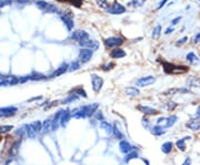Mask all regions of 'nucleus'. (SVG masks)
I'll return each mask as SVG.
<instances>
[{
    "instance_id": "f257e3e1",
    "label": "nucleus",
    "mask_w": 200,
    "mask_h": 165,
    "mask_svg": "<svg viewBox=\"0 0 200 165\" xmlns=\"http://www.w3.org/2000/svg\"><path fill=\"white\" fill-rule=\"evenodd\" d=\"M163 70L168 74H177V73H186L188 71V68L185 65H175V64L162 62Z\"/></svg>"
},
{
    "instance_id": "f03ea898",
    "label": "nucleus",
    "mask_w": 200,
    "mask_h": 165,
    "mask_svg": "<svg viewBox=\"0 0 200 165\" xmlns=\"http://www.w3.org/2000/svg\"><path fill=\"white\" fill-rule=\"evenodd\" d=\"M36 6L45 13H55L58 11V8L55 5L47 2L45 0H37L36 1Z\"/></svg>"
},
{
    "instance_id": "7ed1b4c3",
    "label": "nucleus",
    "mask_w": 200,
    "mask_h": 165,
    "mask_svg": "<svg viewBox=\"0 0 200 165\" xmlns=\"http://www.w3.org/2000/svg\"><path fill=\"white\" fill-rule=\"evenodd\" d=\"M93 57V50L86 49V48H81L79 51V55H78L79 61L81 62V63H87V62H89Z\"/></svg>"
},
{
    "instance_id": "20e7f679",
    "label": "nucleus",
    "mask_w": 200,
    "mask_h": 165,
    "mask_svg": "<svg viewBox=\"0 0 200 165\" xmlns=\"http://www.w3.org/2000/svg\"><path fill=\"white\" fill-rule=\"evenodd\" d=\"M90 79H91V86H93V92L98 93L101 90L102 86H104V79H102L101 76L97 75V74H91Z\"/></svg>"
},
{
    "instance_id": "39448f33",
    "label": "nucleus",
    "mask_w": 200,
    "mask_h": 165,
    "mask_svg": "<svg viewBox=\"0 0 200 165\" xmlns=\"http://www.w3.org/2000/svg\"><path fill=\"white\" fill-rule=\"evenodd\" d=\"M60 18H61L62 22L65 23L66 28H67L68 31H71L72 29H74V18H72V15H71V12H69V11H67V12L62 13L61 16H60Z\"/></svg>"
},
{
    "instance_id": "423d86ee",
    "label": "nucleus",
    "mask_w": 200,
    "mask_h": 165,
    "mask_svg": "<svg viewBox=\"0 0 200 165\" xmlns=\"http://www.w3.org/2000/svg\"><path fill=\"white\" fill-rule=\"evenodd\" d=\"M155 82H156V78H155V76L147 75V76H142V78L137 80V81H136V86H140V88H145V86H151V84Z\"/></svg>"
},
{
    "instance_id": "0eeeda50",
    "label": "nucleus",
    "mask_w": 200,
    "mask_h": 165,
    "mask_svg": "<svg viewBox=\"0 0 200 165\" xmlns=\"http://www.w3.org/2000/svg\"><path fill=\"white\" fill-rule=\"evenodd\" d=\"M123 43V40L119 37H109L105 40V44L107 48H119Z\"/></svg>"
},
{
    "instance_id": "6e6552de",
    "label": "nucleus",
    "mask_w": 200,
    "mask_h": 165,
    "mask_svg": "<svg viewBox=\"0 0 200 165\" xmlns=\"http://www.w3.org/2000/svg\"><path fill=\"white\" fill-rule=\"evenodd\" d=\"M107 12L110 15H122L126 12V7L122 6L121 3H114L107 9Z\"/></svg>"
},
{
    "instance_id": "1a4fd4ad",
    "label": "nucleus",
    "mask_w": 200,
    "mask_h": 165,
    "mask_svg": "<svg viewBox=\"0 0 200 165\" xmlns=\"http://www.w3.org/2000/svg\"><path fill=\"white\" fill-rule=\"evenodd\" d=\"M71 39L76 40L78 42H81V41L89 39V33L83 30H76L71 33Z\"/></svg>"
},
{
    "instance_id": "9d476101",
    "label": "nucleus",
    "mask_w": 200,
    "mask_h": 165,
    "mask_svg": "<svg viewBox=\"0 0 200 165\" xmlns=\"http://www.w3.org/2000/svg\"><path fill=\"white\" fill-rule=\"evenodd\" d=\"M79 46L81 48H86V49H90L95 51L99 48V42L98 41H96V40H91V39H87L85 41H81L79 42Z\"/></svg>"
},
{
    "instance_id": "9b49d317",
    "label": "nucleus",
    "mask_w": 200,
    "mask_h": 165,
    "mask_svg": "<svg viewBox=\"0 0 200 165\" xmlns=\"http://www.w3.org/2000/svg\"><path fill=\"white\" fill-rule=\"evenodd\" d=\"M18 112V107H0V116L2 118H9V116L15 115Z\"/></svg>"
},
{
    "instance_id": "f8f14e48",
    "label": "nucleus",
    "mask_w": 200,
    "mask_h": 165,
    "mask_svg": "<svg viewBox=\"0 0 200 165\" xmlns=\"http://www.w3.org/2000/svg\"><path fill=\"white\" fill-rule=\"evenodd\" d=\"M119 150L123 154H128L129 152L133 151V146L127 140H121L119 142Z\"/></svg>"
},
{
    "instance_id": "ddd939ff",
    "label": "nucleus",
    "mask_w": 200,
    "mask_h": 165,
    "mask_svg": "<svg viewBox=\"0 0 200 165\" xmlns=\"http://www.w3.org/2000/svg\"><path fill=\"white\" fill-rule=\"evenodd\" d=\"M69 70V64L68 63H62L61 65L59 68H57L55 71H53V73L50 74V78H56V76H60L62 75V74H65L67 71Z\"/></svg>"
},
{
    "instance_id": "4468645a",
    "label": "nucleus",
    "mask_w": 200,
    "mask_h": 165,
    "mask_svg": "<svg viewBox=\"0 0 200 165\" xmlns=\"http://www.w3.org/2000/svg\"><path fill=\"white\" fill-rule=\"evenodd\" d=\"M137 109L145 115H156V114H158V111L156 109L148 107V105H138Z\"/></svg>"
},
{
    "instance_id": "2eb2a0df",
    "label": "nucleus",
    "mask_w": 200,
    "mask_h": 165,
    "mask_svg": "<svg viewBox=\"0 0 200 165\" xmlns=\"http://www.w3.org/2000/svg\"><path fill=\"white\" fill-rule=\"evenodd\" d=\"M71 118H72L71 111L65 110V111H64V113H62L61 118H60V125H61L62 128H66V126H67V124L69 123V121H70Z\"/></svg>"
},
{
    "instance_id": "dca6fc26",
    "label": "nucleus",
    "mask_w": 200,
    "mask_h": 165,
    "mask_svg": "<svg viewBox=\"0 0 200 165\" xmlns=\"http://www.w3.org/2000/svg\"><path fill=\"white\" fill-rule=\"evenodd\" d=\"M109 54H110V58L112 59H121V58H125L127 55V53L121 48H115L114 50H111Z\"/></svg>"
},
{
    "instance_id": "f3484780",
    "label": "nucleus",
    "mask_w": 200,
    "mask_h": 165,
    "mask_svg": "<svg viewBox=\"0 0 200 165\" xmlns=\"http://www.w3.org/2000/svg\"><path fill=\"white\" fill-rule=\"evenodd\" d=\"M190 139H191V136H186V138H182V139H180V140H178L176 142L177 149H178L179 151H181V152H185V151L187 150V144H186V142H187L188 140H190Z\"/></svg>"
},
{
    "instance_id": "a211bd4d",
    "label": "nucleus",
    "mask_w": 200,
    "mask_h": 165,
    "mask_svg": "<svg viewBox=\"0 0 200 165\" xmlns=\"http://www.w3.org/2000/svg\"><path fill=\"white\" fill-rule=\"evenodd\" d=\"M186 126H187L189 130H191V131H199L200 130L199 120H190L189 122H187Z\"/></svg>"
},
{
    "instance_id": "6ab92c4d",
    "label": "nucleus",
    "mask_w": 200,
    "mask_h": 165,
    "mask_svg": "<svg viewBox=\"0 0 200 165\" xmlns=\"http://www.w3.org/2000/svg\"><path fill=\"white\" fill-rule=\"evenodd\" d=\"M100 128L109 135L114 133V126L111 125L109 122H107V121H101V122H100Z\"/></svg>"
},
{
    "instance_id": "aec40b11",
    "label": "nucleus",
    "mask_w": 200,
    "mask_h": 165,
    "mask_svg": "<svg viewBox=\"0 0 200 165\" xmlns=\"http://www.w3.org/2000/svg\"><path fill=\"white\" fill-rule=\"evenodd\" d=\"M126 94L129 95V97H137V95L140 94V91H139L138 88H136V86H128L126 88Z\"/></svg>"
},
{
    "instance_id": "412c9836",
    "label": "nucleus",
    "mask_w": 200,
    "mask_h": 165,
    "mask_svg": "<svg viewBox=\"0 0 200 165\" xmlns=\"http://www.w3.org/2000/svg\"><path fill=\"white\" fill-rule=\"evenodd\" d=\"M173 142H165V143L161 145V151H162V153H165V154H169L171 151H173Z\"/></svg>"
},
{
    "instance_id": "4be33fe9",
    "label": "nucleus",
    "mask_w": 200,
    "mask_h": 165,
    "mask_svg": "<svg viewBox=\"0 0 200 165\" xmlns=\"http://www.w3.org/2000/svg\"><path fill=\"white\" fill-rule=\"evenodd\" d=\"M151 133H152L154 135H156V136H160V135L165 134L166 131H165V128H163L162 126H159L156 124L154 128H151Z\"/></svg>"
},
{
    "instance_id": "5701e85b",
    "label": "nucleus",
    "mask_w": 200,
    "mask_h": 165,
    "mask_svg": "<svg viewBox=\"0 0 200 165\" xmlns=\"http://www.w3.org/2000/svg\"><path fill=\"white\" fill-rule=\"evenodd\" d=\"M187 84L188 86H194V88H197L200 86V80L198 79L197 76H191L187 80Z\"/></svg>"
},
{
    "instance_id": "b1692460",
    "label": "nucleus",
    "mask_w": 200,
    "mask_h": 165,
    "mask_svg": "<svg viewBox=\"0 0 200 165\" xmlns=\"http://www.w3.org/2000/svg\"><path fill=\"white\" fill-rule=\"evenodd\" d=\"M25 128H26V133H27V135L29 136L30 139H35L36 138V131L34 130V128H32V125H31V123L30 124H26L25 125Z\"/></svg>"
},
{
    "instance_id": "393cba45",
    "label": "nucleus",
    "mask_w": 200,
    "mask_h": 165,
    "mask_svg": "<svg viewBox=\"0 0 200 165\" xmlns=\"http://www.w3.org/2000/svg\"><path fill=\"white\" fill-rule=\"evenodd\" d=\"M138 152H136V151H131V152H129L128 154H126V156H125V162L126 163H129L131 160H135V159H138Z\"/></svg>"
},
{
    "instance_id": "a878e982",
    "label": "nucleus",
    "mask_w": 200,
    "mask_h": 165,
    "mask_svg": "<svg viewBox=\"0 0 200 165\" xmlns=\"http://www.w3.org/2000/svg\"><path fill=\"white\" fill-rule=\"evenodd\" d=\"M161 31H162V28H161V25H157L155 27L154 31H152V34H151V37L152 39H158L160 37V34H161Z\"/></svg>"
},
{
    "instance_id": "bb28decb",
    "label": "nucleus",
    "mask_w": 200,
    "mask_h": 165,
    "mask_svg": "<svg viewBox=\"0 0 200 165\" xmlns=\"http://www.w3.org/2000/svg\"><path fill=\"white\" fill-rule=\"evenodd\" d=\"M72 92H74V94L78 95V97H83V98H88V95H87V92L85 91V90L81 88V86H78V88H76V89L72 90Z\"/></svg>"
},
{
    "instance_id": "cd10ccee",
    "label": "nucleus",
    "mask_w": 200,
    "mask_h": 165,
    "mask_svg": "<svg viewBox=\"0 0 200 165\" xmlns=\"http://www.w3.org/2000/svg\"><path fill=\"white\" fill-rule=\"evenodd\" d=\"M187 60L189 61V63H191V64H195V63H197V62H199V58L195 54L194 52H189V53H188Z\"/></svg>"
},
{
    "instance_id": "c85d7f7f",
    "label": "nucleus",
    "mask_w": 200,
    "mask_h": 165,
    "mask_svg": "<svg viewBox=\"0 0 200 165\" xmlns=\"http://www.w3.org/2000/svg\"><path fill=\"white\" fill-rule=\"evenodd\" d=\"M50 130H51V120H45V122L42 123V131L41 132L46 133V132H49Z\"/></svg>"
},
{
    "instance_id": "c756f323",
    "label": "nucleus",
    "mask_w": 200,
    "mask_h": 165,
    "mask_svg": "<svg viewBox=\"0 0 200 165\" xmlns=\"http://www.w3.org/2000/svg\"><path fill=\"white\" fill-rule=\"evenodd\" d=\"M31 125L36 131V133H39V132L42 131V122H40V121H35V122L31 123Z\"/></svg>"
},
{
    "instance_id": "7c9ffc66",
    "label": "nucleus",
    "mask_w": 200,
    "mask_h": 165,
    "mask_svg": "<svg viewBox=\"0 0 200 165\" xmlns=\"http://www.w3.org/2000/svg\"><path fill=\"white\" fill-rule=\"evenodd\" d=\"M78 99H79L78 95L69 94V95H68V98H66L65 100L62 101V104H69V103H71V102H74V101H76V100H78Z\"/></svg>"
},
{
    "instance_id": "2f4dec72",
    "label": "nucleus",
    "mask_w": 200,
    "mask_h": 165,
    "mask_svg": "<svg viewBox=\"0 0 200 165\" xmlns=\"http://www.w3.org/2000/svg\"><path fill=\"white\" fill-rule=\"evenodd\" d=\"M146 0H131L129 2V6L135 7V8H139V7H142L145 5Z\"/></svg>"
},
{
    "instance_id": "473e14b6",
    "label": "nucleus",
    "mask_w": 200,
    "mask_h": 165,
    "mask_svg": "<svg viewBox=\"0 0 200 165\" xmlns=\"http://www.w3.org/2000/svg\"><path fill=\"white\" fill-rule=\"evenodd\" d=\"M177 120H178V116H177V115H171V116H169V118H168V122H167L166 128H171V126L175 125V123L177 122Z\"/></svg>"
},
{
    "instance_id": "72a5a7b5",
    "label": "nucleus",
    "mask_w": 200,
    "mask_h": 165,
    "mask_svg": "<svg viewBox=\"0 0 200 165\" xmlns=\"http://www.w3.org/2000/svg\"><path fill=\"white\" fill-rule=\"evenodd\" d=\"M80 65H81V62L79 60H76V61H72L71 64L69 65V71H76V70H79L80 69Z\"/></svg>"
},
{
    "instance_id": "f704fd0d",
    "label": "nucleus",
    "mask_w": 200,
    "mask_h": 165,
    "mask_svg": "<svg viewBox=\"0 0 200 165\" xmlns=\"http://www.w3.org/2000/svg\"><path fill=\"white\" fill-rule=\"evenodd\" d=\"M167 122H168V118H166V116H161V118H159V119L157 120V125L162 126L163 128H166Z\"/></svg>"
},
{
    "instance_id": "c9c22d12",
    "label": "nucleus",
    "mask_w": 200,
    "mask_h": 165,
    "mask_svg": "<svg viewBox=\"0 0 200 165\" xmlns=\"http://www.w3.org/2000/svg\"><path fill=\"white\" fill-rule=\"evenodd\" d=\"M46 76L43 75L42 73H39V72H34L32 74H30V80H34V81H37V80H42L45 79Z\"/></svg>"
},
{
    "instance_id": "e433bc0d",
    "label": "nucleus",
    "mask_w": 200,
    "mask_h": 165,
    "mask_svg": "<svg viewBox=\"0 0 200 165\" xmlns=\"http://www.w3.org/2000/svg\"><path fill=\"white\" fill-rule=\"evenodd\" d=\"M96 2H97V5H98L101 9L107 10L108 8H109V3H108L107 0H96Z\"/></svg>"
},
{
    "instance_id": "4c0bfd02",
    "label": "nucleus",
    "mask_w": 200,
    "mask_h": 165,
    "mask_svg": "<svg viewBox=\"0 0 200 165\" xmlns=\"http://www.w3.org/2000/svg\"><path fill=\"white\" fill-rule=\"evenodd\" d=\"M13 128V125H1L0 126V134H6Z\"/></svg>"
},
{
    "instance_id": "58836bf2",
    "label": "nucleus",
    "mask_w": 200,
    "mask_h": 165,
    "mask_svg": "<svg viewBox=\"0 0 200 165\" xmlns=\"http://www.w3.org/2000/svg\"><path fill=\"white\" fill-rule=\"evenodd\" d=\"M114 133H115V136L118 139V140H123V138H125V135H123V133L121 131H120L119 128H117V126H115L114 128Z\"/></svg>"
},
{
    "instance_id": "ea45409f",
    "label": "nucleus",
    "mask_w": 200,
    "mask_h": 165,
    "mask_svg": "<svg viewBox=\"0 0 200 165\" xmlns=\"http://www.w3.org/2000/svg\"><path fill=\"white\" fill-rule=\"evenodd\" d=\"M59 1H61V2H71L76 7H80V5H81V0H59Z\"/></svg>"
},
{
    "instance_id": "a19ab883",
    "label": "nucleus",
    "mask_w": 200,
    "mask_h": 165,
    "mask_svg": "<svg viewBox=\"0 0 200 165\" xmlns=\"http://www.w3.org/2000/svg\"><path fill=\"white\" fill-rule=\"evenodd\" d=\"M11 5H13V0H0V8L11 6Z\"/></svg>"
},
{
    "instance_id": "79ce46f5",
    "label": "nucleus",
    "mask_w": 200,
    "mask_h": 165,
    "mask_svg": "<svg viewBox=\"0 0 200 165\" xmlns=\"http://www.w3.org/2000/svg\"><path fill=\"white\" fill-rule=\"evenodd\" d=\"M95 118H96L97 120H98V121H100V122H101V121H105L104 114H102L101 112H99V111H97V112L95 113Z\"/></svg>"
},
{
    "instance_id": "37998d69",
    "label": "nucleus",
    "mask_w": 200,
    "mask_h": 165,
    "mask_svg": "<svg viewBox=\"0 0 200 165\" xmlns=\"http://www.w3.org/2000/svg\"><path fill=\"white\" fill-rule=\"evenodd\" d=\"M187 40H188L187 37H184V38H181V39H179L178 41H177V43H176V46L180 47V46H182V44H185V43L187 42Z\"/></svg>"
},
{
    "instance_id": "c03bdc74",
    "label": "nucleus",
    "mask_w": 200,
    "mask_h": 165,
    "mask_svg": "<svg viewBox=\"0 0 200 165\" xmlns=\"http://www.w3.org/2000/svg\"><path fill=\"white\" fill-rule=\"evenodd\" d=\"M114 67H115L114 63H107V64H105V65H102V70H104V71L111 70V69H112Z\"/></svg>"
},
{
    "instance_id": "a18cd8bd",
    "label": "nucleus",
    "mask_w": 200,
    "mask_h": 165,
    "mask_svg": "<svg viewBox=\"0 0 200 165\" xmlns=\"http://www.w3.org/2000/svg\"><path fill=\"white\" fill-rule=\"evenodd\" d=\"M167 2H168V0H161V1H160V2H159V5H158L157 9H158V10H160V9H161V8H162L163 6H165V5H166Z\"/></svg>"
},
{
    "instance_id": "49530a36",
    "label": "nucleus",
    "mask_w": 200,
    "mask_h": 165,
    "mask_svg": "<svg viewBox=\"0 0 200 165\" xmlns=\"http://www.w3.org/2000/svg\"><path fill=\"white\" fill-rule=\"evenodd\" d=\"M173 30H175V28H173V27H171V26H170V27H168V28H167V30L165 31V34H170V33H173Z\"/></svg>"
},
{
    "instance_id": "de8ad7c7",
    "label": "nucleus",
    "mask_w": 200,
    "mask_h": 165,
    "mask_svg": "<svg viewBox=\"0 0 200 165\" xmlns=\"http://www.w3.org/2000/svg\"><path fill=\"white\" fill-rule=\"evenodd\" d=\"M142 125L145 126V128H149V120L147 118H144L142 119Z\"/></svg>"
},
{
    "instance_id": "09e8293b",
    "label": "nucleus",
    "mask_w": 200,
    "mask_h": 165,
    "mask_svg": "<svg viewBox=\"0 0 200 165\" xmlns=\"http://www.w3.org/2000/svg\"><path fill=\"white\" fill-rule=\"evenodd\" d=\"M180 20H181V17H176V18L173 19V21H171V25H173V26L177 25V23H178V22L180 21Z\"/></svg>"
},
{
    "instance_id": "8fccbe9b",
    "label": "nucleus",
    "mask_w": 200,
    "mask_h": 165,
    "mask_svg": "<svg viewBox=\"0 0 200 165\" xmlns=\"http://www.w3.org/2000/svg\"><path fill=\"white\" fill-rule=\"evenodd\" d=\"M200 41V32H198L194 38V43H198Z\"/></svg>"
},
{
    "instance_id": "3c124183",
    "label": "nucleus",
    "mask_w": 200,
    "mask_h": 165,
    "mask_svg": "<svg viewBox=\"0 0 200 165\" xmlns=\"http://www.w3.org/2000/svg\"><path fill=\"white\" fill-rule=\"evenodd\" d=\"M182 165H191V159H190V157H187V159L184 161Z\"/></svg>"
},
{
    "instance_id": "603ef678",
    "label": "nucleus",
    "mask_w": 200,
    "mask_h": 165,
    "mask_svg": "<svg viewBox=\"0 0 200 165\" xmlns=\"http://www.w3.org/2000/svg\"><path fill=\"white\" fill-rule=\"evenodd\" d=\"M195 118H196V119H198V120H200V105L198 107L197 112H196V114H195Z\"/></svg>"
},
{
    "instance_id": "864d4df0",
    "label": "nucleus",
    "mask_w": 200,
    "mask_h": 165,
    "mask_svg": "<svg viewBox=\"0 0 200 165\" xmlns=\"http://www.w3.org/2000/svg\"><path fill=\"white\" fill-rule=\"evenodd\" d=\"M177 107V104L175 103V102H169V105H168V109H171V110H173V107Z\"/></svg>"
},
{
    "instance_id": "5fc2aeb1",
    "label": "nucleus",
    "mask_w": 200,
    "mask_h": 165,
    "mask_svg": "<svg viewBox=\"0 0 200 165\" xmlns=\"http://www.w3.org/2000/svg\"><path fill=\"white\" fill-rule=\"evenodd\" d=\"M18 3H28V2H30L29 0H16Z\"/></svg>"
},
{
    "instance_id": "6e6d98bb",
    "label": "nucleus",
    "mask_w": 200,
    "mask_h": 165,
    "mask_svg": "<svg viewBox=\"0 0 200 165\" xmlns=\"http://www.w3.org/2000/svg\"><path fill=\"white\" fill-rule=\"evenodd\" d=\"M142 161H144V162L146 163V165H149V162H148L147 160H145V159H142Z\"/></svg>"
},
{
    "instance_id": "4d7b16f0",
    "label": "nucleus",
    "mask_w": 200,
    "mask_h": 165,
    "mask_svg": "<svg viewBox=\"0 0 200 165\" xmlns=\"http://www.w3.org/2000/svg\"><path fill=\"white\" fill-rule=\"evenodd\" d=\"M197 1H199V2H200V0H197Z\"/></svg>"
}]
</instances>
